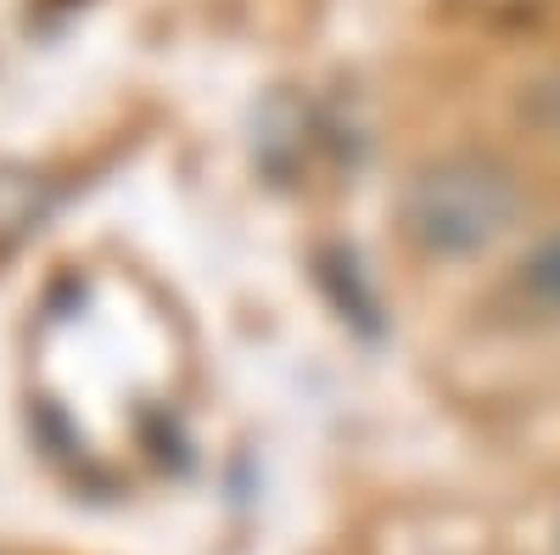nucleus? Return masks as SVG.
<instances>
[{"instance_id": "1", "label": "nucleus", "mask_w": 560, "mask_h": 555, "mask_svg": "<svg viewBox=\"0 0 560 555\" xmlns=\"http://www.w3.org/2000/svg\"><path fill=\"white\" fill-rule=\"evenodd\" d=\"M516 213H522V180L493 152L427 158L398 197L404 236L427 258H471L493 247L516 224Z\"/></svg>"}, {"instance_id": "2", "label": "nucleus", "mask_w": 560, "mask_h": 555, "mask_svg": "<svg viewBox=\"0 0 560 555\" xmlns=\"http://www.w3.org/2000/svg\"><path fill=\"white\" fill-rule=\"evenodd\" d=\"M522 287H527V298H533L538 309L560 314V230H555L549 242L533 247V258L522 264Z\"/></svg>"}, {"instance_id": "3", "label": "nucleus", "mask_w": 560, "mask_h": 555, "mask_svg": "<svg viewBox=\"0 0 560 555\" xmlns=\"http://www.w3.org/2000/svg\"><path fill=\"white\" fill-rule=\"evenodd\" d=\"M454 7H465L482 23H499V28H522V23H538L555 0H454Z\"/></svg>"}, {"instance_id": "4", "label": "nucleus", "mask_w": 560, "mask_h": 555, "mask_svg": "<svg viewBox=\"0 0 560 555\" xmlns=\"http://www.w3.org/2000/svg\"><path fill=\"white\" fill-rule=\"evenodd\" d=\"M527 118L549 135V141H560V68L544 73V79L527 90Z\"/></svg>"}]
</instances>
